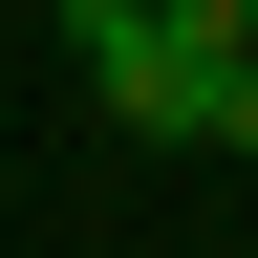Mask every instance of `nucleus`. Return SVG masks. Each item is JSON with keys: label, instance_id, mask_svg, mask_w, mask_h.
Returning <instances> with one entry per match:
<instances>
[{"label": "nucleus", "instance_id": "nucleus-1", "mask_svg": "<svg viewBox=\"0 0 258 258\" xmlns=\"http://www.w3.org/2000/svg\"><path fill=\"white\" fill-rule=\"evenodd\" d=\"M86 108L151 129V151H258V43H194V22H129L86 64Z\"/></svg>", "mask_w": 258, "mask_h": 258}, {"label": "nucleus", "instance_id": "nucleus-2", "mask_svg": "<svg viewBox=\"0 0 258 258\" xmlns=\"http://www.w3.org/2000/svg\"><path fill=\"white\" fill-rule=\"evenodd\" d=\"M129 22H151V0H64V43H86V64H108V43H129Z\"/></svg>", "mask_w": 258, "mask_h": 258}, {"label": "nucleus", "instance_id": "nucleus-3", "mask_svg": "<svg viewBox=\"0 0 258 258\" xmlns=\"http://www.w3.org/2000/svg\"><path fill=\"white\" fill-rule=\"evenodd\" d=\"M151 22H194V43H258V0H151Z\"/></svg>", "mask_w": 258, "mask_h": 258}]
</instances>
